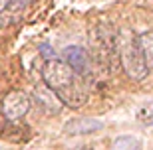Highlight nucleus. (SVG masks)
Returning <instances> with one entry per match:
<instances>
[{"mask_svg": "<svg viewBox=\"0 0 153 150\" xmlns=\"http://www.w3.org/2000/svg\"><path fill=\"white\" fill-rule=\"evenodd\" d=\"M115 56H117L121 69L131 81H143L147 77L149 67L139 50L137 36L129 28H121L115 34Z\"/></svg>", "mask_w": 153, "mask_h": 150, "instance_id": "1", "label": "nucleus"}, {"mask_svg": "<svg viewBox=\"0 0 153 150\" xmlns=\"http://www.w3.org/2000/svg\"><path fill=\"white\" fill-rule=\"evenodd\" d=\"M42 79L48 87H52L54 91L62 89L66 85L74 83L76 81V71L60 57H52L46 59L44 69H42Z\"/></svg>", "mask_w": 153, "mask_h": 150, "instance_id": "2", "label": "nucleus"}, {"mask_svg": "<svg viewBox=\"0 0 153 150\" xmlns=\"http://www.w3.org/2000/svg\"><path fill=\"white\" fill-rule=\"evenodd\" d=\"M30 111V99L24 91H10L4 95L2 105H0V113L6 121H20V119Z\"/></svg>", "mask_w": 153, "mask_h": 150, "instance_id": "3", "label": "nucleus"}, {"mask_svg": "<svg viewBox=\"0 0 153 150\" xmlns=\"http://www.w3.org/2000/svg\"><path fill=\"white\" fill-rule=\"evenodd\" d=\"M32 99H34L36 107L40 111H44L46 115H58L64 109L62 99L58 97V93L46 83H38L32 91Z\"/></svg>", "mask_w": 153, "mask_h": 150, "instance_id": "4", "label": "nucleus"}, {"mask_svg": "<svg viewBox=\"0 0 153 150\" xmlns=\"http://www.w3.org/2000/svg\"><path fill=\"white\" fill-rule=\"evenodd\" d=\"M56 93H58V97L62 99L64 105L72 107V109H79V107L88 101V93H85L84 85L79 83L78 79H76L74 83H70V85H66V87H62V89H58Z\"/></svg>", "mask_w": 153, "mask_h": 150, "instance_id": "5", "label": "nucleus"}, {"mask_svg": "<svg viewBox=\"0 0 153 150\" xmlns=\"http://www.w3.org/2000/svg\"><path fill=\"white\" fill-rule=\"evenodd\" d=\"M64 61L68 63L76 73H85L90 69V53L82 48V45H68L66 50L62 51Z\"/></svg>", "mask_w": 153, "mask_h": 150, "instance_id": "6", "label": "nucleus"}, {"mask_svg": "<svg viewBox=\"0 0 153 150\" xmlns=\"http://www.w3.org/2000/svg\"><path fill=\"white\" fill-rule=\"evenodd\" d=\"M103 128V122L97 119H74L64 127V132L68 136H82V134H91Z\"/></svg>", "mask_w": 153, "mask_h": 150, "instance_id": "7", "label": "nucleus"}, {"mask_svg": "<svg viewBox=\"0 0 153 150\" xmlns=\"http://www.w3.org/2000/svg\"><path fill=\"white\" fill-rule=\"evenodd\" d=\"M137 44H139V50L143 53V59L147 63V67H153V30L149 32H143L141 36H137Z\"/></svg>", "mask_w": 153, "mask_h": 150, "instance_id": "8", "label": "nucleus"}, {"mask_svg": "<svg viewBox=\"0 0 153 150\" xmlns=\"http://www.w3.org/2000/svg\"><path fill=\"white\" fill-rule=\"evenodd\" d=\"M111 150H141V138L133 134H125L114 140Z\"/></svg>", "mask_w": 153, "mask_h": 150, "instance_id": "9", "label": "nucleus"}, {"mask_svg": "<svg viewBox=\"0 0 153 150\" xmlns=\"http://www.w3.org/2000/svg\"><path fill=\"white\" fill-rule=\"evenodd\" d=\"M137 119H139V122H143V124L153 127V101H151V103H147V105H143L141 109H139Z\"/></svg>", "mask_w": 153, "mask_h": 150, "instance_id": "10", "label": "nucleus"}, {"mask_svg": "<svg viewBox=\"0 0 153 150\" xmlns=\"http://www.w3.org/2000/svg\"><path fill=\"white\" fill-rule=\"evenodd\" d=\"M32 0H10L8 6H6V12H10V14H16V12H22L26 6L30 4Z\"/></svg>", "mask_w": 153, "mask_h": 150, "instance_id": "11", "label": "nucleus"}, {"mask_svg": "<svg viewBox=\"0 0 153 150\" xmlns=\"http://www.w3.org/2000/svg\"><path fill=\"white\" fill-rule=\"evenodd\" d=\"M40 53L44 56V59H52V57H56V53H54V50H52L48 44H42L40 45Z\"/></svg>", "mask_w": 153, "mask_h": 150, "instance_id": "12", "label": "nucleus"}, {"mask_svg": "<svg viewBox=\"0 0 153 150\" xmlns=\"http://www.w3.org/2000/svg\"><path fill=\"white\" fill-rule=\"evenodd\" d=\"M8 2H10V0H0V12H4V10H6Z\"/></svg>", "mask_w": 153, "mask_h": 150, "instance_id": "13", "label": "nucleus"}, {"mask_svg": "<svg viewBox=\"0 0 153 150\" xmlns=\"http://www.w3.org/2000/svg\"><path fill=\"white\" fill-rule=\"evenodd\" d=\"M4 124H6V122H4V117H2V113H0V132L4 130Z\"/></svg>", "mask_w": 153, "mask_h": 150, "instance_id": "14", "label": "nucleus"}, {"mask_svg": "<svg viewBox=\"0 0 153 150\" xmlns=\"http://www.w3.org/2000/svg\"><path fill=\"white\" fill-rule=\"evenodd\" d=\"M4 24H6V22H4V18L0 16V28H2V26H4Z\"/></svg>", "mask_w": 153, "mask_h": 150, "instance_id": "15", "label": "nucleus"}]
</instances>
